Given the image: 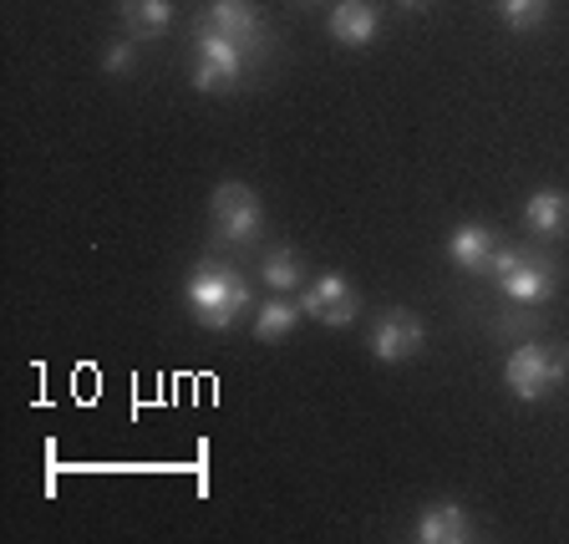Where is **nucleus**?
<instances>
[{
  "mask_svg": "<svg viewBox=\"0 0 569 544\" xmlns=\"http://www.w3.org/2000/svg\"><path fill=\"white\" fill-rule=\"evenodd\" d=\"M523 219H529V229L539 239H559L569 229V199L559 189H539L523 204Z\"/></svg>",
  "mask_w": 569,
  "mask_h": 544,
  "instance_id": "12",
  "label": "nucleus"
},
{
  "mask_svg": "<svg viewBox=\"0 0 569 544\" xmlns=\"http://www.w3.org/2000/svg\"><path fill=\"white\" fill-rule=\"evenodd\" d=\"M533 326H539V306H519V300H509V310H498L493 326L488 332L493 336H519V342H533Z\"/></svg>",
  "mask_w": 569,
  "mask_h": 544,
  "instance_id": "16",
  "label": "nucleus"
},
{
  "mask_svg": "<svg viewBox=\"0 0 569 544\" xmlns=\"http://www.w3.org/2000/svg\"><path fill=\"white\" fill-rule=\"evenodd\" d=\"M122 21L132 36H163L173 21V0H122Z\"/></svg>",
  "mask_w": 569,
  "mask_h": 544,
  "instance_id": "15",
  "label": "nucleus"
},
{
  "mask_svg": "<svg viewBox=\"0 0 569 544\" xmlns=\"http://www.w3.org/2000/svg\"><path fill=\"white\" fill-rule=\"evenodd\" d=\"M565 372H569L565 356L539 346V342H519L513 356L503 362V382H509V392L519 403H545L549 392L565 382Z\"/></svg>",
  "mask_w": 569,
  "mask_h": 544,
  "instance_id": "4",
  "label": "nucleus"
},
{
  "mask_svg": "<svg viewBox=\"0 0 569 544\" xmlns=\"http://www.w3.org/2000/svg\"><path fill=\"white\" fill-rule=\"evenodd\" d=\"M422 320L412 316V310H387V316L371 326V356L377 362H407V356L422 352Z\"/></svg>",
  "mask_w": 569,
  "mask_h": 544,
  "instance_id": "8",
  "label": "nucleus"
},
{
  "mask_svg": "<svg viewBox=\"0 0 569 544\" xmlns=\"http://www.w3.org/2000/svg\"><path fill=\"white\" fill-rule=\"evenodd\" d=\"M260 280L270 285L274 296H296L300 285H306V265H300V255H290V249H270L260 265Z\"/></svg>",
  "mask_w": 569,
  "mask_h": 544,
  "instance_id": "14",
  "label": "nucleus"
},
{
  "mask_svg": "<svg viewBox=\"0 0 569 544\" xmlns=\"http://www.w3.org/2000/svg\"><path fill=\"white\" fill-rule=\"evenodd\" d=\"M565 362H569V352H565Z\"/></svg>",
  "mask_w": 569,
  "mask_h": 544,
  "instance_id": "21",
  "label": "nucleus"
},
{
  "mask_svg": "<svg viewBox=\"0 0 569 544\" xmlns=\"http://www.w3.org/2000/svg\"><path fill=\"white\" fill-rule=\"evenodd\" d=\"M493 280L503 290V300H519V306H545L559 290V270L549 255H533L519 245H498L493 255Z\"/></svg>",
  "mask_w": 569,
  "mask_h": 544,
  "instance_id": "2",
  "label": "nucleus"
},
{
  "mask_svg": "<svg viewBox=\"0 0 569 544\" xmlns=\"http://www.w3.org/2000/svg\"><path fill=\"white\" fill-rule=\"evenodd\" d=\"M549 0H498V16H503V26L509 31H533V26L545 21Z\"/></svg>",
  "mask_w": 569,
  "mask_h": 544,
  "instance_id": "17",
  "label": "nucleus"
},
{
  "mask_svg": "<svg viewBox=\"0 0 569 544\" xmlns=\"http://www.w3.org/2000/svg\"><path fill=\"white\" fill-rule=\"evenodd\" d=\"M102 67L107 71H132V67H138V47H132V41H112V47H107V57H102Z\"/></svg>",
  "mask_w": 569,
  "mask_h": 544,
  "instance_id": "18",
  "label": "nucleus"
},
{
  "mask_svg": "<svg viewBox=\"0 0 569 544\" xmlns=\"http://www.w3.org/2000/svg\"><path fill=\"white\" fill-rule=\"evenodd\" d=\"M300 316H306V310H300V300L270 296L260 310H254V336H260V342H284V336L300 326Z\"/></svg>",
  "mask_w": 569,
  "mask_h": 544,
  "instance_id": "13",
  "label": "nucleus"
},
{
  "mask_svg": "<svg viewBox=\"0 0 569 544\" xmlns=\"http://www.w3.org/2000/svg\"><path fill=\"white\" fill-rule=\"evenodd\" d=\"M300 310L316 316L320 326H336V332H341V326H351L356 320L361 300H356V290H351L346 275H320V280L300 285Z\"/></svg>",
  "mask_w": 569,
  "mask_h": 544,
  "instance_id": "6",
  "label": "nucleus"
},
{
  "mask_svg": "<svg viewBox=\"0 0 569 544\" xmlns=\"http://www.w3.org/2000/svg\"><path fill=\"white\" fill-rule=\"evenodd\" d=\"M397 6H407V11H427L432 0H397Z\"/></svg>",
  "mask_w": 569,
  "mask_h": 544,
  "instance_id": "19",
  "label": "nucleus"
},
{
  "mask_svg": "<svg viewBox=\"0 0 569 544\" xmlns=\"http://www.w3.org/2000/svg\"><path fill=\"white\" fill-rule=\"evenodd\" d=\"M203 26L229 36L234 47H260L264 41V16L254 0H209L203 6Z\"/></svg>",
  "mask_w": 569,
  "mask_h": 544,
  "instance_id": "7",
  "label": "nucleus"
},
{
  "mask_svg": "<svg viewBox=\"0 0 569 544\" xmlns=\"http://www.w3.org/2000/svg\"><path fill=\"white\" fill-rule=\"evenodd\" d=\"M239 71H244V47L203 26L199 41H193V87L199 92H229L239 82Z\"/></svg>",
  "mask_w": 569,
  "mask_h": 544,
  "instance_id": "5",
  "label": "nucleus"
},
{
  "mask_svg": "<svg viewBox=\"0 0 569 544\" xmlns=\"http://www.w3.org/2000/svg\"><path fill=\"white\" fill-rule=\"evenodd\" d=\"M381 31V11L371 0H341L331 11V36L341 47H371Z\"/></svg>",
  "mask_w": 569,
  "mask_h": 544,
  "instance_id": "10",
  "label": "nucleus"
},
{
  "mask_svg": "<svg viewBox=\"0 0 569 544\" xmlns=\"http://www.w3.org/2000/svg\"><path fill=\"white\" fill-rule=\"evenodd\" d=\"M209 225H213V239L219 245H254L264 229V209H260V194L249 189V184H219L209 199Z\"/></svg>",
  "mask_w": 569,
  "mask_h": 544,
  "instance_id": "3",
  "label": "nucleus"
},
{
  "mask_svg": "<svg viewBox=\"0 0 569 544\" xmlns=\"http://www.w3.org/2000/svg\"><path fill=\"white\" fill-rule=\"evenodd\" d=\"M296 6H316V0H296Z\"/></svg>",
  "mask_w": 569,
  "mask_h": 544,
  "instance_id": "20",
  "label": "nucleus"
},
{
  "mask_svg": "<svg viewBox=\"0 0 569 544\" xmlns=\"http://www.w3.org/2000/svg\"><path fill=\"white\" fill-rule=\"evenodd\" d=\"M448 255L458 270L468 275H493V255H498V239L488 225H458L448 239Z\"/></svg>",
  "mask_w": 569,
  "mask_h": 544,
  "instance_id": "9",
  "label": "nucleus"
},
{
  "mask_svg": "<svg viewBox=\"0 0 569 544\" xmlns=\"http://www.w3.org/2000/svg\"><path fill=\"white\" fill-rule=\"evenodd\" d=\"M183 300H189V310L199 316V326H209V332H234V320L244 316L249 300H254V285H249V275L234 270V265L203 260L199 270L189 275V285H183Z\"/></svg>",
  "mask_w": 569,
  "mask_h": 544,
  "instance_id": "1",
  "label": "nucleus"
},
{
  "mask_svg": "<svg viewBox=\"0 0 569 544\" xmlns=\"http://www.w3.org/2000/svg\"><path fill=\"white\" fill-rule=\"evenodd\" d=\"M412 534L422 544H462V540H473V524H468L462 504H427Z\"/></svg>",
  "mask_w": 569,
  "mask_h": 544,
  "instance_id": "11",
  "label": "nucleus"
}]
</instances>
